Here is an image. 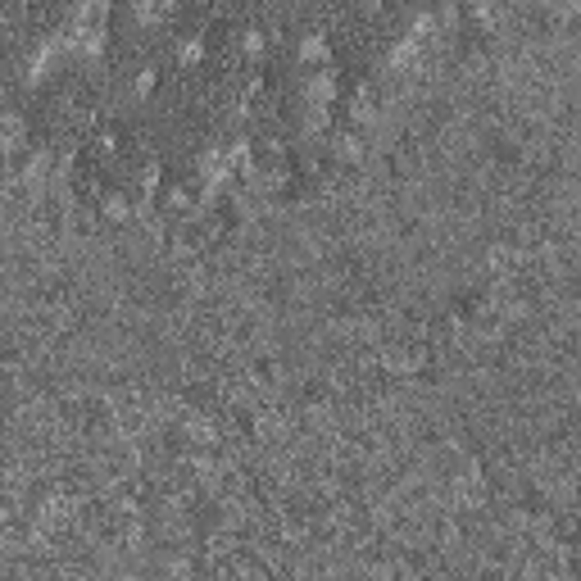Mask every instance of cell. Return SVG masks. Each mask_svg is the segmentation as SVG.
<instances>
[{
    "instance_id": "6da1fadb",
    "label": "cell",
    "mask_w": 581,
    "mask_h": 581,
    "mask_svg": "<svg viewBox=\"0 0 581 581\" xmlns=\"http://www.w3.org/2000/svg\"><path fill=\"white\" fill-rule=\"evenodd\" d=\"M109 32V0H77L73 5V46L96 55Z\"/></svg>"
},
{
    "instance_id": "7a4b0ae2",
    "label": "cell",
    "mask_w": 581,
    "mask_h": 581,
    "mask_svg": "<svg viewBox=\"0 0 581 581\" xmlns=\"http://www.w3.org/2000/svg\"><path fill=\"white\" fill-rule=\"evenodd\" d=\"M27 141V123H23V114L14 109H0V154H10Z\"/></svg>"
},
{
    "instance_id": "3957f363",
    "label": "cell",
    "mask_w": 581,
    "mask_h": 581,
    "mask_svg": "<svg viewBox=\"0 0 581 581\" xmlns=\"http://www.w3.org/2000/svg\"><path fill=\"white\" fill-rule=\"evenodd\" d=\"M300 59H304V64H314V68H327V59H332V46H327V36L309 32L304 42H300Z\"/></svg>"
},
{
    "instance_id": "277c9868",
    "label": "cell",
    "mask_w": 581,
    "mask_h": 581,
    "mask_svg": "<svg viewBox=\"0 0 581 581\" xmlns=\"http://www.w3.org/2000/svg\"><path fill=\"white\" fill-rule=\"evenodd\" d=\"M173 10V0H137V19L141 23H160Z\"/></svg>"
},
{
    "instance_id": "5b68a950",
    "label": "cell",
    "mask_w": 581,
    "mask_h": 581,
    "mask_svg": "<svg viewBox=\"0 0 581 581\" xmlns=\"http://www.w3.org/2000/svg\"><path fill=\"white\" fill-rule=\"evenodd\" d=\"M177 59H186V64H196V59H200V42H196V36L177 42Z\"/></svg>"
},
{
    "instance_id": "8992f818",
    "label": "cell",
    "mask_w": 581,
    "mask_h": 581,
    "mask_svg": "<svg viewBox=\"0 0 581 581\" xmlns=\"http://www.w3.org/2000/svg\"><path fill=\"white\" fill-rule=\"evenodd\" d=\"M241 46H246L250 55H259V51H263V36H259V32H246V42H241Z\"/></svg>"
}]
</instances>
